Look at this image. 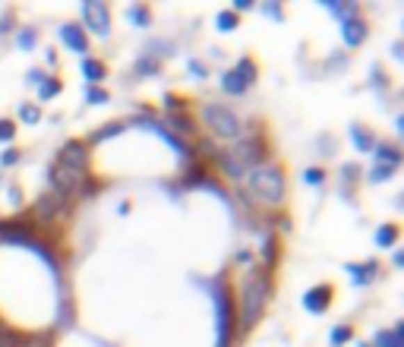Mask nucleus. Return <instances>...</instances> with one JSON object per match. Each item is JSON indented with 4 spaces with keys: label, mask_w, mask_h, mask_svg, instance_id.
Segmentation results:
<instances>
[{
    "label": "nucleus",
    "mask_w": 404,
    "mask_h": 347,
    "mask_svg": "<svg viewBox=\"0 0 404 347\" xmlns=\"http://www.w3.org/2000/svg\"><path fill=\"white\" fill-rule=\"evenodd\" d=\"M341 177H344V184H357V177H360V168H357V164H344L341 168Z\"/></svg>",
    "instance_id": "obj_35"
},
{
    "label": "nucleus",
    "mask_w": 404,
    "mask_h": 347,
    "mask_svg": "<svg viewBox=\"0 0 404 347\" xmlns=\"http://www.w3.org/2000/svg\"><path fill=\"white\" fill-rule=\"evenodd\" d=\"M60 38H63V45H67L73 54L89 57L92 41H89V32H86L79 22H63V26H60Z\"/></svg>",
    "instance_id": "obj_8"
},
{
    "label": "nucleus",
    "mask_w": 404,
    "mask_h": 347,
    "mask_svg": "<svg viewBox=\"0 0 404 347\" xmlns=\"http://www.w3.org/2000/svg\"><path fill=\"white\" fill-rule=\"evenodd\" d=\"M171 127L177 129V133H184V136H196V120H193L190 114H171Z\"/></svg>",
    "instance_id": "obj_24"
},
{
    "label": "nucleus",
    "mask_w": 404,
    "mask_h": 347,
    "mask_svg": "<svg viewBox=\"0 0 404 347\" xmlns=\"http://www.w3.org/2000/svg\"><path fill=\"white\" fill-rule=\"evenodd\" d=\"M79 70H83V76H86L89 86H102V82L108 79V63L98 60V57H92V54L79 60Z\"/></svg>",
    "instance_id": "obj_12"
},
{
    "label": "nucleus",
    "mask_w": 404,
    "mask_h": 347,
    "mask_svg": "<svg viewBox=\"0 0 404 347\" xmlns=\"http://www.w3.org/2000/svg\"><path fill=\"white\" fill-rule=\"evenodd\" d=\"M262 10H266V13L272 16V19H284V10H281L278 3H266V7H262Z\"/></svg>",
    "instance_id": "obj_39"
},
{
    "label": "nucleus",
    "mask_w": 404,
    "mask_h": 347,
    "mask_svg": "<svg viewBox=\"0 0 404 347\" xmlns=\"http://www.w3.org/2000/svg\"><path fill=\"white\" fill-rule=\"evenodd\" d=\"M83 22L86 32L98 35V38H108L111 35V10L102 0H86L83 3Z\"/></svg>",
    "instance_id": "obj_7"
},
{
    "label": "nucleus",
    "mask_w": 404,
    "mask_h": 347,
    "mask_svg": "<svg viewBox=\"0 0 404 347\" xmlns=\"http://www.w3.org/2000/svg\"><path fill=\"white\" fill-rule=\"evenodd\" d=\"M268 297H272V275L262 272L259 266H253L247 272V278H243V284H240V334H247L250 328L256 325V322L262 319V313H266L268 307Z\"/></svg>",
    "instance_id": "obj_1"
},
{
    "label": "nucleus",
    "mask_w": 404,
    "mask_h": 347,
    "mask_svg": "<svg viewBox=\"0 0 404 347\" xmlns=\"http://www.w3.org/2000/svg\"><path fill=\"white\" fill-rule=\"evenodd\" d=\"M350 139H354V145H357V152H360V155H370L373 145L379 143L366 123H350Z\"/></svg>",
    "instance_id": "obj_14"
},
{
    "label": "nucleus",
    "mask_w": 404,
    "mask_h": 347,
    "mask_svg": "<svg viewBox=\"0 0 404 347\" xmlns=\"http://www.w3.org/2000/svg\"><path fill=\"white\" fill-rule=\"evenodd\" d=\"M45 60H48L51 67H57V54H54V51H48V54H45Z\"/></svg>",
    "instance_id": "obj_43"
},
{
    "label": "nucleus",
    "mask_w": 404,
    "mask_h": 347,
    "mask_svg": "<svg viewBox=\"0 0 404 347\" xmlns=\"http://www.w3.org/2000/svg\"><path fill=\"white\" fill-rule=\"evenodd\" d=\"M360 347H373V344H366V341H360Z\"/></svg>",
    "instance_id": "obj_44"
},
{
    "label": "nucleus",
    "mask_w": 404,
    "mask_h": 347,
    "mask_svg": "<svg viewBox=\"0 0 404 347\" xmlns=\"http://www.w3.org/2000/svg\"><path fill=\"white\" fill-rule=\"evenodd\" d=\"M63 92V79L60 76H45L42 86H38V102H51V98H57Z\"/></svg>",
    "instance_id": "obj_19"
},
{
    "label": "nucleus",
    "mask_w": 404,
    "mask_h": 347,
    "mask_svg": "<svg viewBox=\"0 0 404 347\" xmlns=\"http://www.w3.org/2000/svg\"><path fill=\"white\" fill-rule=\"evenodd\" d=\"M190 73H196V76H202V79H206L209 76V67L202 60H190Z\"/></svg>",
    "instance_id": "obj_38"
},
{
    "label": "nucleus",
    "mask_w": 404,
    "mask_h": 347,
    "mask_svg": "<svg viewBox=\"0 0 404 347\" xmlns=\"http://www.w3.org/2000/svg\"><path fill=\"white\" fill-rule=\"evenodd\" d=\"M16 133H19V129H16L13 117H0V143H13Z\"/></svg>",
    "instance_id": "obj_32"
},
{
    "label": "nucleus",
    "mask_w": 404,
    "mask_h": 347,
    "mask_svg": "<svg viewBox=\"0 0 404 347\" xmlns=\"http://www.w3.org/2000/svg\"><path fill=\"white\" fill-rule=\"evenodd\" d=\"M130 209H133V202H127V199H124V202L117 205V215H127V211H130Z\"/></svg>",
    "instance_id": "obj_40"
},
{
    "label": "nucleus",
    "mask_w": 404,
    "mask_h": 347,
    "mask_svg": "<svg viewBox=\"0 0 404 347\" xmlns=\"http://www.w3.org/2000/svg\"><path fill=\"white\" fill-rule=\"evenodd\" d=\"M268 155H272V143H268V136L259 129L253 136H240L237 145L221 155V168H225V174H231V177H243L250 168L266 164Z\"/></svg>",
    "instance_id": "obj_3"
},
{
    "label": "nucleus",
    "mask_w": 404,
    "mask_h": 347,
    "mask_svg": "<svg viewBox=\"0 0 404 347\" xmlns=\"http://www.w3.org/2000/svg\"><path fill=\"white\" fill-rule=\"evenodd\" d=\"M398 237H401V225L398 221H389V225H379V231H376V246H395L398 243Z\"/></svg>",
    "instance_id": "obj_17"
},
{
    "label": "nucleus",
    "mask_w": 404,
    "mask_h": 347,
    "mask_svg": "<svg viewBox=\"0 0 404 347\" xmlns=\"http://www.w3.org/2000/svg\"><path fill=\"white\" fill-rule=\"evenodd\" d=\"M391 57H395V60H401V41H395V45H391Z\"/></svg>",
    "instance_id": "obj_42"
},
{
    "label": "nucleus",
    "mask_w": 404,
    "mask_h": 347,
    "mask_svg": "<svg viewBox=\"0 0 404 347\" xmlns=\"http://www.w3.org/2000/svg\"><path fill=\"white\" fill-rule=\"evenodd\" d=\"M215 303H218V347H231V338H234V328H237V307H234L231 300V291L225 284L215 287Z\"/></svg>",
    "instance_id": "obj_5"
},
{
    "label": "nucleus",
    "mask_w": 404,
    "mask_h": 347,
    "mask_svg": "<svg viewBox=\"0 0 404 347\" xmlns=\"http://www.w3.org/2000/svg\"><path fill=\"white\" fill-rule=\"evenodd\" d=\"M322 7L329 10L332 16H338V19H341V22L357 19V16H360V3H344V0H325Z\"/></svg>",
    "instance_id": "obj_16"
},
{
    "label": "nucleus",
    "mask_w": 404,
    "mask_h": 347,
    "mask_svg": "<svg viewBox=\"0 0 404 347\" xmlns=\"http://www.w3.org/2000/svg\"><path fill=\"white\" fill-rule=\"evenodd\" d=\"M357 338V328L350 325V322H341V325H335L332 328V334H329V344L332 347H344V344H350V341Z\"/></svg>",
    "instance_id": "obj_21"
},
{
    "label": "nucleus",
    "mask_w": 404,
    "mask_h": 347,
    "mask_svg": "<svg viewBox=\"0 0 404 347\" xmlns=\"http://www.w3.org/2000/svg\"><path fill=\"white\" fill-rule=\"evenodd\" d=\"M344 272L354 278L357 287H366V284H373V281H376L379 262H376V259H366V262H344Z\"/></svg>",
    "instance_id": "obj_10"
},
{
    "label": "nucleus",
    "mask_w": 404,
    "mask_h": 347,
    "mask_svg": "<svg viewBox=\"0 0 404 347\" xmlns=\"http://www.w3.org/2000/svg\"><path fill=\"white\" fill-rule=\"evenodd\" d=\"M136 73L139 76H155V73H161V60H155V54H143V57H139V63H136Z\"/></svg>",
    "instance_id": "obj_25"
},
{
    "label": "nucleus",
    "mask_w": 404,
    "mask_h": 347,
    "mask_svg": "<svg viewBox=\"0 0 404 347\" xmlns=\"http://www.w3.org/2000/svg\"><path fill=\"white\" fill-rule=\"evenodd\" d=\"M16 45H19L22 51H32L35 45H38V29H19V35H16Z\"/></svg>",
    "instance_id": "obj_28"
},
{
    "label": "nucleus",
    "mask_w": 404,
    "mask_h": 347,
    "mask_svg": "<svg viewBox=\"0 0 404 347\" xmlns=\"http://www.w3.org/2000/svg\"><path fill=\"white\" fill-rule=\"evenodd\" d=\"M221 89L231 92V95H247V92H250L247 86H243V79H240L234 70H225V73H221Z\"/></svg>",
    "instance_id": "obj_22"
},
{
    "label": "nucleus",
    "mask_w": 404,
    "mask_h": 347,
    "mask_svg": "<svg viewBox=\"0 0 404 347\" xmlns=\"http://www.w3.org/2000/svg\"><path fill=\"white\" fill-rule=\"evenodd\" d=\"M398 174V168H385V164H373L370 170V184H385V180H391Z\"/></svg>",
    "instance_id": "obj_30"
},
{
    "label": "nucleus",
    "mask_w": 404,
    "mask_h": 347,
    "mask_svg": "<svg viewBox=\"0 0 404 347\" xmlns=\"http://www.w3.org/2000/svg\"><path fill=\"white\" fill-rule=\"evenodd\" d=\"M373 158H376V164H385V168H401V149L389 139L373 145Z\"/></svg>",
    "instance_id": "obj_13"
},
{
    "label": "nucleus",
    "mask_w": 404,
    "mask_h": 347,
    "mask_svg": "<svg viewBox=\"0 0 404 347\" xmlns=\"http://www.w3.org/2000/svg\"><path fill=\"white\" fill-rule=\"evenodd\" d=\"M234 73L240 76V79H243V86H256V82H259V63H256V57L253 54H243L237 60V67H234Z\"/></svg>",
    "instance_id": "obj_15"
},
{
    "label": "nucleus",
    "mask_w": 404,
    "mask_h": 347,
    "mask_svg": "<svg viewBox=\"0 0 404 347\" xmlns=\"http://www.w3.org/2000/svg\"><path fill=\"white\" fill-rule=\"evenodd\" d=\"M57 161L70 164V168H79V170H89V145H86V139H67Z\"/></svg>",
    "instance_id": "obj_9"
},
{
    "label": "nucleus",
    "mask_w": 404,
    "mask_h": 347,
    "mask_svg": "<svg viewBox=\"0 0 404 347\" xmlns=\"http://www.w3.org/2000/svg\"><path fill=\"white\" fill-rule=\"evenodd\" d=\"M19 120L22 123H38L42 120V104H32V102L19 104Z\"/></svg>",
    "instance_id": "obj_27"
},
{
    "label": "nucleus",
    "mask_w": 404,
    "mask_h": 347,
    "mask_svg": "<svg viewBox=\"0 0 404 347\" xmlns=\"http://www.w3.org/2000/svg\"><path fill=\"white\" fill-rule=\"evenodd\" d=\"M199 120L206 123V129L215 139H225V143H237L243 136V120L231 104H218V102H206L199 108Z\"/></svg>",
    "instance_id": "obj_4"
},
{
    "label": "nucleus",
    "mask_w": 404,
    "mask_h": 347,
    "mask_svg": "<svg viewBox=\"0 0 404 347\" xmlns=\"http://www.w3.org/2000/svg\"><path fill=\"white\" fill-rule=\"evenodd\" d=\"M19 158H22V149L10 145V149H3V155H0V164H3V168H13V164H19Z\"/></svg>",
    "instance_id": "obj_34"
},
{
    "label": "nucleus",
    "mask_w": 404,
    "mask_h": 347,
    "mask_svg": "<svg viewBox=\"0 0 404 347\" xmlns=\"http://www.w3.org/2000/svg\"><path fill=\"white\" fill-rule=\"evenodd\" d=\"M256 7V3H253V0H231V10H234V13H250V10H253Z\"/></svg>",
    "instance_id": "obj_36"
},
{
    "label": "nucleus",
    "mask_w": 404,
    "mask_h": 347,
    "mask_svg": "<svg viewBox=\"0 0 404 347\" xmlns=\"http://www.w3.org/2000/svg\"><path fill=\"white\" fill-rule=\"evenodd\" d=\"M391 262H395V266H404V252L395 250V252H391Z\"/></svg>",
    "instance_id": "obj_41"
},
{
    "label": "nucleus",
    "mask_w": 404,
    "mask_h": 347,
    "mask_svg": "<svg viewBox=\"0 0 404 347\" xmlns=\"http://www.w3.org/2000/svg\"><path fill=\"white\" fill-rule=\"evenodd\" d=\"M127 19H130L136 29H149L155 16H152V7H149V3H133V7L127 10Z\"/></svg>",
    "instance_id": "obj_18"
},
{
    "label": "nucleus",
    "mask_w": 404,
    "mask_h": 347,
    "mask_svg": "<svg viewBox=\"0 0 404 347\" xmlns=\"http://www.w3.org/2000/svg\"><path fill=\"white\" fill-rule=\"evenodd\" d=\"M243 184H247V193L268 205H281L284 196H288V170L284 164H275V161H266V164H256L243 174Z\"/></svg>",
    "instance_id": "obj_2"
},
{
    "label": "nucleus",
    "mask_w": 404,
    "mask_h": 347,
    "mask_svg": "<svg viewBox=\"0 0 404 347\" xmlns=\"http://www.w3.org/2000/svg\"><path fill=\"white\" fill-rule=\"evenodd\" d=\"M373 344L376 347H404V328L395 325V328H389V332H376Z\"/></svg>",
    "instance_id": "obj_20"
},
{
    "label": "nucleus",
    "mask_w": 404,
    "mask_h": 347,
    "mask_svg": "<svg viewBox=\"0 0 404 347\" xmlns=\"http://www.w3.org/2000/svg\"><path fill=\"white\" fill-rule=\"evenodd\" d=\"M42 79H45V70L42 67H32V70H29V82H32L35 89L42 86Z\"/></svg>",
    "instance_id": "obj_37"
},
{
    "label": "nucleus",
    "mask_w": 404,
    "mask_h": 347,
    "mask_svg": "<svg viewBox=\"0 0 404 347\" xmlns=\"http://www.w3.org/2000/svg\"><path fill=\"white\" fill-rule=\"evenodd\" d=\"M86 102L95 104V108H98V104H108L111 102V92L104 89V86H89V89H86Z\"/></svg>",
    "instance_id": "obj_26"
},
{
    "label": "nucleus",
    "mask_w": 404,
    "mask_h": 347,
    "mask_svg": "<svg viewBox=\"0 0 404 347\" xmlns=\"http://www.w3.org/2000/svg\"><path fill=\"white\" fill-rule=\"evenodd\" d=\"M186 104H190V102H186L184 95H177V92H165V108L171 111V114H184Z\"/></svg>",
    "instance_id": "obj_29"
},
{
    "label": "nucleus",
    "mask_w": 404,
    "mask_h": 347,
    "mask_svg": "<svg viewBox=\"0 0 404 347\" xmlns=\"http://www.w3.org/2000/svg\"><path fill=\"white\" fill-rule=\"evenodd\" d=\"M325 177H329V174H325V168H319V164L303 170V180H307L309 186H322V184H325Z\"/></svg>",
    "instance_id": "obj_33"
},
{
    "label": "nucleus",
    "mask_w": 404,
    "mask_h": 347,
    "mask_svg": "<svg viewBox=\"0 0 404 347\" xmlns=\"http://www.w3.org/2000/svg\"><path fill=\"white\" fill-rule=\"evenodd\" d=\"M338 297V287L332 284V281H319V284H313L307 293H303V309L313 316H325L332 309V303H335Z\"/></svg>",
    "instance_id": "obj_6"
},
{
    "label": "nucleus",
    "mask_w": 404,
    "mask_h": 347,
    "mask_svg": "<svg viewBox=\"0 0 404 347\" xmlns=\"http://www.w3.org/2000/svg\"><path fill=\"white\" fill-rule=\"evenodd\" d=\"M215 26H218V32H237V29H240V16L234 13L231 7L218 10V16H215Z\"/></svg>",
    "instance_id": "obj_23"
},
{
    "label": "nucleus",
    "mask_w": 404,
    "mask_h": 347,
    "mask_svg": "<svg viewBox=\"0 0 404 347\" xmlns=\"http://www.w3.org/2000/svg\"><path fill=\"white\" fill-rule=\"evenodd\" d=\"M341 38H344V45H348V48H360L363 41L370 38V22L363 19V16L341 22Z\"/></svg>",
    "instance_id": "obj_11"
},
{
    "label": "nucleus",
    "mask_w": 404,
    "mask_h": 347,
    "mask_svg": "<svg viewBox=\"0 0 404 347\" xmlns=\"http://www.w3.org/2000/svg\"><path fill=\"white\" fill-rule=\"evenodd\" d=\"M120 127H124V123L117 120V123H108V127H102L95 133V136L92 139H86V145H95V143H102V139H111V136H117V133H120Z\"/></svg>",
    "instance_id": "obj_31"
}]
</instances>
